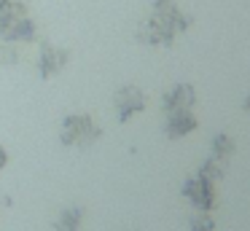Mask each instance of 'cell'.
<instances>
[{"instance_id": "cell-1", "label": "cell", "mask_w": 250, "mask_h": 231, "mask_svg": "<svg viewBox=\"0 0 250 231\" xmlns=\"http://www.w3.org/2000/svg\"><path fill=\"white\" fill-rule=\"evenodd\" d=\"M194 16L188 11H183L175 0H153L151 11L146 14V19L137 24L135 41L143 46H175L180 35L191 30Z\"/></svg>"}, {"instance_id": "cell-2", "label": "cell", "mask_w": 250, "mask_h": 231, "mask_svg": "<svg viewBox=\"0 0 250 231\" xmlns=\"http://www.w3.org/2000/svg\"><path fill=\"white\" fill-rule=\"evenodd\" d=\"M100 137H103V126L89 113H70L60 124V140L70 148H89Z\"/></svg>"}, {"instance_id": "cell-3", "label": "cell", "mask_w": 250, "mask_h": 231, "mask_svg": "<svg viewBox=\"0 0 250 231\" xmlns=\"http://www.w3.org/2000/svg\"><path fill=\"white\" fill-rule=\"evenodd\" d=\"M70 59H73L70 48L60 46V43H51V41H41V46H38V59H35L38 78H41V81L57 78L60 73H65V70H67Z\"/></svg>"}, {"instance_id": "cell-4", "label": "cell", "mask_w": 250, "mask_h": 231, "mask_svg": "<svg viewBox=\"0 0 250 231\" xmlns=\"http://www.w3.org/2000/svg\"><path fill=\"white\" fill-rule=\"evenodd\" d=\"M146 102H148L146 91H143L140 86H135V84L121 86V89L116 91V97H113V107H116L119 121L126 124V121H132L135 116H140V113L146 110Z\"/></svg>"}, {"instance_id": "cell-5", "label": "cell", "mask_w": 250, "mask_h": 231, "mask_svg": "<svg viewBox=\"0 0 250 231\" xmlns=\"http://www.w3.org/2000/svg\"><path fill=\"white\" fill-rule=\"evenodd\" d=\"M183 193H186V199H191L194 207H199V210H212L218 202L215 199V183L202 177L199 172L183 186Z\"/></svg>"}, {"instance_id": "cell-6", "label": "cell", "mask_w": 250, "mask_h": 231, "mask_svg": "<svg viewBox=\"0 0 250 231\" xmlns=\"http://www.w3.org/2000/svg\"><path fill=\"white\" fill-rule=\"evenodd\" d=\"M27 16H33L27 0H0V41H6L8 32Z\"/></svg>"}, {"instance_id": "cell-7", "label": "cell", "mask_w": 250, "mask_h": 231, "mask_svg": "<svg viewBox=\"0 0 250 231\" xmlns=\"http://www.w3.org/2000/svg\"><path fill=\"white\" fill-rule=\"evenodd\" d=\"M196 105V89L191 84H178L162 97V107L164 113H175V110H194Z\"/></svg>"}, {"instance_id": "cell-8", "label": "cell", "mask_w": 250, "mask_h": 231, "mask_svg": "<svg viewBox=\"0 0 250 231\" xmlns=\"http://www.w3.org/2000/svg\"><path fill=\"white\" fill-rule=\"evenodd\" d=\"M196 126H199V118L194 116V110H175V113H167L164 132H167L169 140H178V137L191 134Z\"/></svg>"}, {"instance_id": "cell-9", "label": "cell", "mask_w": 250, "mask_h": 231, "mask_svg": "<svg viewBox=\"0 0 250 231\" xmlns=\"http://www.w3.org/2000/svg\"><path fill=\"white\" fill-rule=\"evenodd\" d=\"M83 223V207H65L54 223V231H78Z\"/></svg>"}, {"instance_id": "cell-10", "label": "cell", "mask_w": 250, "mask_h": 231, "mask_svg": "<svg viewBox=\"0 0 250 231\" xmlns=\"http://www.w3.org/2000/svg\"><path fill=\"white\" fill-rule=\"evenodd\" d=\"M234 150H237V145H234V140L229 134H215L212 137V156L210 159H215L218 164L226 167V161L234 156Z\"/></svg>"}, {"instance_id": "cell-11", "label": "cell", "mask_w": 250, "mask_h": 231, "mask_svg": "<svg viewBox=\"0 0 250 231\" xmlns=\"http://www.w3.org/2000/svg\"><path fill=\"white\" fill-rule=\"evenodd\" d=\"M22 62V43L0 41V67H14Z\"/></svg>"}, {"instance_id": "cell-12", "label": "cell", "mask_w": 250, "mask_h": 231, "mask_svg": "<svg viewBox=\"0 0 250 231\" xmlns=\"http://www.w3.org/2000/svg\"><path fill=\"white\" fill-rule=\"evenodd\" d=\"M212 229H215V220H212L210 212H205V210L191 218V231H212Z\"/></svg>"}, {"instance_id": "cell-13", "label": "cell", "mask_w": 250, "mask_h": 231, "mask_svg": "<svg viewBox=\"0 0 250 231\" xmlns=\"http://www.w3.org/2000/svg\"><path fill=\"white\" fill-rule=\"evenodd\" d=\"M6 164H8V150L3 148V145H0V169H3Z\"/></svg>"}]
</instances>
